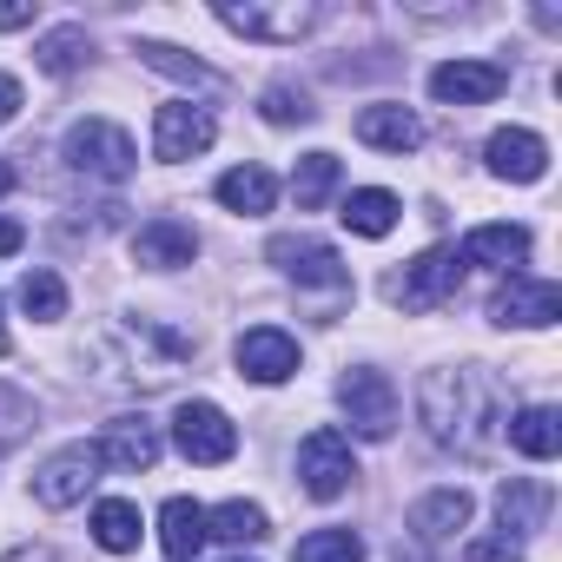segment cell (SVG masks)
Segmentation results:
<instances>
[{"label":"cell","mask_w":562,"mask_h":562,"mask_svg":"<svg viewBox=\"0 0 562 562\" xmlns=\"http://www.w3.org/2000/svg\"><path fill=\"white\" fill-rule=\"evenodd\" d=\"M503 437L522 450V457H536V463H549L555 450H562V417L549 411V404H529V411H509V424H503Z\"/></svg>","instance_id":"603a6c76"},{"label":"cell","mask_w":562,"mask_h":562,"mask_svg":"<svg viewBox=\"0 0 562 562\" xmlns=\"http://www.w3.org/2000/svg\"><path fill=\"white\" fill-rule=\"evenodd\" d=\"M8 186H14V166H8V159H0V199H8Z\"/></svg>","instance_id":"ab89813d"},{"label":"cell","mask_w":562,"mask_h":562,"mask_svg":"<svg viewBox=\"0 0 562 562\" xmlns=\"http://www.w3.org/2000/svg\"><path fill=\"white\" fill-rule=\"evenodd\" d=\"M205 536H225V542H265L271 536V522H265V509L258 503H218V509H205Z\"/></svg>","instance_id":"f1b7e54d"},{"label":"cell","mask_w":562,"mask_h":562,"mask_svg":"<svg viewBox=\"0 0 562 562\" xmlns=\"http://www.w3.org/2000/svg\"><path fill=\"white\" fill-rule=\"evenodd\" d=\"M503 87H509V67H496V60H443L430 74V93L443 106H490Z\"/></svg>","instance_id":"5bb4252c"},{"label":"cell","mask_w":562,"mask_h":562,"mask_svg":"<svg viewBox=\"0 0 562 562\" xmlns=\"http://www.w3.org/2000/svg\"><path fill=\"white\" fill-rule=\"evenodd\" d=\"M192 351H199V345H192L186 331L159 325V318H120V325L93 345L100 378L120 384V391H159V384H172V378L192 364Z\"/></svg>","instance_id":"7a4b0ae2"},{"label":"cell","mask_w":562,"mask_h":562,"mask_svg":"<svg viewBox=\"0 0 562 562\" xmlns=\"http://www.w3.org/2000/svg\"><path fill=\"white\" fill-rule=\"evenodd\" d=\"M490 318H496V325H516V331H542V325L562 318V292L549 285V278H522V271H509V285L490 299Z\"/></svg>","instance_id":"8fae6325"},{"label":"cell","mask_w":562,"mask_h":562,"mask_svg":"<svg viewBox=\"0 0 562 562\" xmlns=\"http://www.w3.org/2000/svg\"><path fill=\"white\" fill-rule=\"evenodd\" d=\"M100 450L93 443H67V450H54L47 463H41V476H34V496L47 503V509H74L93 483H100Z\"/></svg>","instance_id":"30bf717a"},{"label":"cell","mask_w":562,"mask_h":562,"mask_svg":"<svg viewBox=\"0 0 562 562\" xmlns=\"http://www.w3.org/2000/svg\"><path fill=\"white\" fill-rule=\"evenodd\" d=\"M218 27H232V34H245V41H265V47H292V41H305L318 21H325V8L318 0H218Z\"/></svg>","instance_id":"3957f363"},{"label":"cell","mask_w":562,"mask_h":562,"mask_svg":"<svg viewBox=\"0 0 562 562\" xmlns=\"http://www.w3.org/2000/svg\"><path fill=\"white\" fill-rule=\"evenodd\" d=\"M457 278H463V258L450 245H430L424 258H411L404 271H391L384 299L404 305V312H437L443 299H457Z\"/></svg>","instance_id":"5b68a950"},{"label":"cell","mask_w":562,"mask_h":562,"mask_svg":"<svg viewBox=\"0 0 562 562\" xmlns=\"http://www.w3.org/2000/svg\"><path fill=\"white\" fill-rule=\"evenodd\" d=\"M338 404H345L358 437H391L397 430V391H391L384 371H345L338 378Z\"/></svg>","instance_id":"9c48e42d"},{"label":"cell","mask_w":562,"mask_h":562,"mask_svg":"<svg viewBox=\"0 0 562 562\" xmlns=\"http://www.w3.org/2000/svg\"><path fill=\"white\" fill-rule=\"evenodd\" d=\"M463 522H470V490H430L411 509V536L417 542H450Z\"/></svg>","instance_id":"ffe728a7"},{"label":"cell","mask_w":562,"mask_h":562,"mask_svg":"<svg viewBox=\"0 0 562 562\" xmlns=\"http://www.w3.org/2000/svg\"><path fill=\"white\" fill-rule=\"evenodd\" d=\"M172 443H179L186 463H225V457L238 450V430H232V417H225L218 404L192 397V404H179V417H172Z\"/></svg>","instance_id":"52a82bcc"},{"label":"cell","mask_w":562,"mask_h":562,"mask_svg":"<svg viewBox=\"0 0 562 562\" xmlns=\"http://www.w3.org/2000/svg\"><path fill=\"white\" fill-rule=\"evenodd\" d=\"M133 139H126V126H113V120H80L74 133H67V166L80 172V179H100V186H120V179H133Z\"/></svg>","instance_id":"277c9868"},{"label":"cell","mask_w":562,"mask_h":562,"mask_svg":"<svg viewBox=\"0 0 562 562\" xmlns=\"http://www.w3.org/2000/svg\"><path fill=\"white\" fill-rule=\"evenodd\" d=\"M34 60H41L54 80H67V74H80V67L93 60V41H87V27H54V34L34 47Z\"/></svg>","instance_id":"83f0119b"},{"label":"cell","mask_w":562,"mask_h":562,"mask_svg":"<svg viewBox=\"0 0 562 562\" xmlns=\"http://www.w3.org/2000/svg\"><path fill=\"white\" fill-rule=\"evenodd\" d=\"M496 516H503V536H509V542H516V536H536L542 516H549V483L509 476V483L496 490Z\"/></svg>","instance_id":"d6986e66"},{"label":"cell","mask_w":562,"mask_h":562,"mask_svg":"<svg viewBox=\"0 0 562 562\" xmlns=\"http://www.w3.org/2000/svg\"><path fill=\"white\" fill-rule=\"evenodd\" d=\"M34 424H41V404L27 391H14V384H0V450H14Z\"/></svg>","instance_id":"836d02e7"},{"label":"cell","mask_w":562,"mask_h":562,"mask_svg":"<svg viewBox=\"0 0 562 562\" xmlns=\"http://www.w3.org/2000/svg\"><path fill=\"white\" fill-rule=\"evenodd\" d=\"M299 476H305V496H318V503H331V496H345L351 490V476H358V463H351V437L345 430H312L305 443H299Z\"/></svg>","instance_id":"8992f818"},{"label":"cell","mask_w":562,"mask_h":562,"mask_svg":"<svg viewBox=\"0 0 562 562\" xmlns=\"http://www.w3.org/2000/svg\"><path fill=\"white\" fill-rule=\"evenodd\" d=\"M0 358H8V325H0Z\"/></svg>","instance_id":"60d3db41"},{"label":"cell","mask_w":562,"mask_h":562,"mask_svg":"<svg viewBox=\"0 0 562 562\" xmlns=\"http://www.w3.org/2000/svg\"><path fill=\"white\" fill-rule=\"evenodd\" d=\"M212 139H218V126H212V113H205V106H192V100H172V106H159V113H153V153H159L166 166L199 159Z\"/></svg>","instance_id":"7c38bea8"},{"label":"cell","mask_w":562,"mask_h":562,"mask_svg":"<svg viewBox=\"0 0 562 562\" xmlns=\"http://www.w3.org/2000/svg\"><path fill=\"white\" fill-rule=\"evenodd\" d=\"M331 192H338V159H331V153H305L299 172H292V199H299V212H318Z\"/></svg>","instance_id":"f546056e"},{"label":"cell","mask_w":562,"mask_h":562,"mask_svg":"<svg viewBox=\"0 0 562 562\" xmlns=\"http://www.w3.org/2000/svg\"><path fill=\"white\" fill-rule=\"evenodd\" d=\"M100 463H113V470H126V476H139V470H153L159 463V430L146 424V417H120V424H106L100 430Z\"/></svg>","instance_id":"e0dca14e"},{"label":"cell","mask_w":562,"mask_h":562,"mask_svg":"<svg viewBox=\"0 0 562 562\" xmlns=\"http://www.w3.org/2000/svg\"><path fill=\"white\" fill-rule=\"evenodd\" d=\"M258 113H265L271 126H312V120H318V106H312V93H305V87H292V80H278V87H265V100H258Z\"/></svg>","instance_id":"1f68e13d"},{"label":"cell","mask_w":562,"mask_h":562,"mask_svg":"<svg viewBox=\"0 0 562 562\" xmlns=\"http://www.w3.org/2000/svg\"><path fill=\"white\" fill-rule=\"evenodd\" d=\"M271 265L285 271V278H299V285H325V292H345V285H351V271H345L338 245H325V238H305V232L271 238Z\"/></svg>","instance_id":"ba28073f"},{"label":"cell","mask_w":562,"mask_h":562,"mask_svg":"<svg viewBox=\"0 0 562 562\" xmlns=\"http://www.w3.org/2000/svg\"><path fill=\"white\" fill-rule=\"evenodd\" d=\"M0 27H34V8H0Z\"/></svg>","instance_id":"74e56055"},{"label":"cell","mask_w":562,"mask_h":562,"mask_svg":"<svg viewBox=\"0 0 562 562\" xmlns=\"http://www.w3.org/2000/svg\"><path fill=\"white\" fill-rule=\"evenodd\" d=\"M133 54H139L153 74L179 80V87H199V93H218V87H225V80H218L205 60H192V54H179V47H166V41H133Z\"/></svg>","instance_id":"cb8c5ba5"},{"label":"cell","mask_w":562,"mask_h":562,"mask_svg":"<svg viewBox=\"0 0 562 562\" xmlns=\"http://www.w3.org/2000/svg\"><path fill=\"white\" fill-rule=\"evenodd\" d=\"M159 549H166V562H192L205 549V509L192 496H172L159 509Z\"/></svg>","instance_id":"44dd1931"},{"label":"cell","mask_w":562,"mask_h":562,"mask_svg":"<svg viewBox=\"0 0 562 562\" xmlns=\"http://www.w3.org/2000/svg\"><path fill=\"white\" fill-rule=\"evenodd\" d=\"M397 212H404V205H397L391 192L364 186V192H351V199H345V212H338V218H345V225H351L358 238H384V232L397 225Z\"/></svg>","instance_id":"4316f807"},{"label":"cell","mask_w":562,"mask_h":562,"mask_svg":"<svg viewBox=\"0 0 562 562\" xmlns=\"http://www.w3.org/2000/svg\"><path fill=\"white\" fill-rule=\"evenodd\" d=\"M463 562H522V542H509V536H476V542H463Z\"/></svg>","instance_id":"e575fe53"},{"label":"cell","mask_w":562,"mask_h":562,"mask_svg":"<svg viewBox=\"0 0 562 562\" xmlns=\"http://www.w3.org/2000/svg\"><path fill=\"white\" fill-rule=\"evenodd\" d=\"M93 536H100V549L133 555V549H139V536H146V522H139V509H133L126 496H106V503L93 509Z\"/></svg>","instance_id":"484cf974"},{"label":"cell","mask_w":562,"mask_h":562,"mask_svg":"<svg viewBox=\"0 0 562 562\" xmlns=\"http://www.w3.org/2000/svg\"><path fill=\"white\" fill-rule=\"evenodd\" d=\"M14 113H21V80H14V74H0V126H8Z\"/></svg>","instance_id":"d590c367"},{"label":"cell","mask_w":562,"mask_h":562,"mask_svg":"<svg viewBox=\"0 0 562 562\" xmlns=\"http://www.w3.org/2000/svg\"><path fill=\"white\" fill-rule=\"evenodd\" d=\"M358 139L378 146V153H411V146H424V126L404 106H364L358 113Z\"/></svg>","instance_id":"7402d4cb"},{"label":"cell","mask_w":562,"mask_h":562,"mask_svg":"<svg viewBox=\"0 0 562 562\" xmlns=\"http://www.w3.org/2000/svg\"><path fill=\"white\" fill-rule=\"evenodd\" d=\"M27 245V232H21V218H0V258H14Z\"/></svg>","instance_id":"8d00e7d4"},{"label":"cell","mask_w":562,"mask_h":562,"mask_svg":"<svg viewBox=\"0 0 562 562\" xmlns=\"http://www.w3.org/2000/svg\"><path fill=\"white\" fill-rule=\"evenodd\" d=\"M417 417H424V437L437 450L490 457L503 424H509V397L483 364H450V371H430L417 384Z\"/></svg>","instance_id":"6da1fadb"},{"label":"cell","mask_w":562,"mask_h":562,"mask_svg":"<svg viewBox=\"0 0 562 562\" xmlns=\"http://www.w3.org/2000/svg\"><path fill=\"white\" fill-rule=\"evenodd\" d=\"M292 562H364V542H358V529H312L292 549Z\"/></svg>","instance_id":"d6a6232c"},{"label":"cell","mask_w":562,"mask_h":562,"mask_svg":"<svg viewBox=\"0 0 562 562\" xmlns=\"http://www.w3.org/2000/svg\"><path fill=\"white\" fill-rule=\"evenodd\" d=\"M8 562H54V549H14Z\"/></svg>","instance_id":"f35d334b"},{"label":"cell","mask_w":562,"mask_h":562,"mask_svg":"<svg viewBox=\"0 0 562 562\" xmlns=\"http://www.w3.org/2000/svg\"><path fill=\"white\" fill-rule=\"evenodd\" d=\"M463 265H490V271H516L529 258V232L522 225H476L463 245H457Z\"/></svg>","instance_id":"ac0fdd59"},{"label":"cell","mask_w":562,"mask_h":562,"mask_svg":"<svg viewBox=\"0 0 562 562\" xmlns=\"http://www.w3.org/2000/svg\"><path fill=\"white\" fill-rule=\"evenodd\" d=\"M21 312L41 318V325L67 318V285H60V271H27V278H21Z\"/></svg>","instance_id":"4dcf8cb0"},{"label":"cell","mask_w":562,"mask_h":562,"mask_svg":"<svg viewBox=\"0 0 562 562\" xmlns=\"http://www.w3.org/2000/svg\"><path fill=\"white\" fill-rule=\"evenodd\" d=\"M232 358H238V378H251V384H285L299 371V338L278 325H258L232 345Z\"/></svg>","instance_id":"4fadbf2b"},{"label":"cell","mask_w":562,"mask_h":562,"mask_svg":"<svg viewBox=\"0 0 562 562\" xmlns=\"http://www.w3.org/2000/svg\"><path fill=\"white\" fill-rule=\"evenodd\" d=\"M218 199H225L238 218H258V212H271V199H278V179H271L265 166H232V172L218 179Z\"/></svg>","instance_id":"d4e9b609"},{"label":"cell","mask_w":562,"mask_h":562,"mask_svg":"<svg viewBox=\"0 0 562 562\" xmlns=\"http://www.w3.org/2000/svg\"><path fill=\"white\" fill-rule=\"evenodd\" d=\"M133 258H139L146 271H179V265L199 258V232L179 225V218H153V225L133 232Z\"/></svg>","instance_id":"2e32d148"},{"label":"cell","mask_w":562,"mask_h":562,"mask_svg":"<svg viewBox=\"0 0 562 562\" xmlns=\"http://www.w3.org/2000/svg\"><path fill=\"white\" fill-rule=\"evenodd\" d=\"M490 172L496 179H516V186H536L542 172H549V146L529 133V126H503V133H490Z\"/></svg>","instance_id":"9a60e30c"}]
</instances>
